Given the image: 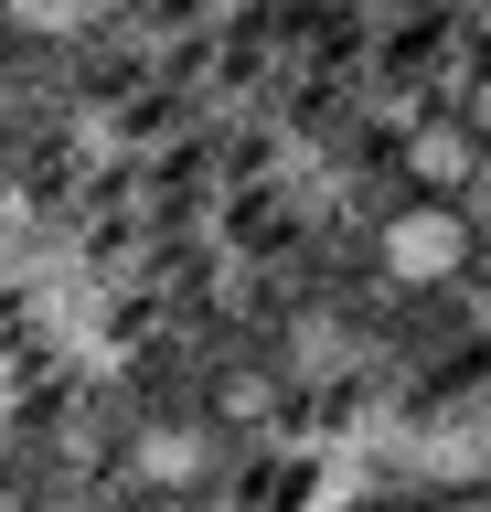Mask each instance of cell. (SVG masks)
Listing matches in <instances>:
<instances>
[{
  "label": "cell",
  "mask_w": 491,
  "mask_h": 512,
  "mask_svg": "<svg viewBox=\"0 0 491 512\" xmlns=\"http://www.w3.org/2000/svg\"><path fill=\"white\" fill-rule=\"evenodd\" d=\"M374 256H385L395 288H438V278L470 267V214H459V203H406V214H385Z\"/></svg>",
  "instance_id": "1"
},
{
  "label": "cell",
  "mask_w": 491,
  "mask_h": 512,
  "mask_svg": "<svg viewBox=\"0 0 491 512\" xmlns=\"http://www.w3.org/2000/svg\"><path fill=\"white\" fill-rule=\"evenodd\" d=\"M118 0H0V22L11 32H43V43H75V32H97Z\"/></svg>",
  "instance_id": "3"
},
{
  "label": "cell",
  "mask_w": 491,
  "mask_h": 512,
  "mask_svg": "<svg viewBox=\"0 0 491 512\" xmlns=\"http://www.w3.org/2000/svg\"><path fill=\"white\" fill-rule=\"evenodd\" d=\"M470 139H491V75H481V107H470Z\"/></svg>",
  "instance_id": "5"
},
{
  "label": "cell",
  "mask_w": 491,
  "mask_h": 512,
  "mask_svg": "<svg viewBox=\"0 0 491 512\" xmlns=\"http://www.w3.org/2000/svg\"><path fill=\"white\" fill-rule=\"evenodd\" d=\"M139 470L150 480H193L203 470V427H150V438H139Z\"/></svg>",
  "instance_id": "4"
},
{
  "label": "cell",
  "mask_w": 491,
  "mask_h": 512,
  "mask_svg": "<svg viewBox=\"0 0 491 512\" xmlns=\"http://www.w3.org/2000/svg\"><path fill=\"white\" fill-rule=\"evenodd\" d=\"M470 160H481V139H470L459 118H427L417 139H406V171H417V192H427V203H449V192L470 182Z\"/></svg>",
  "instance_id": "2"
}]
</instances>
